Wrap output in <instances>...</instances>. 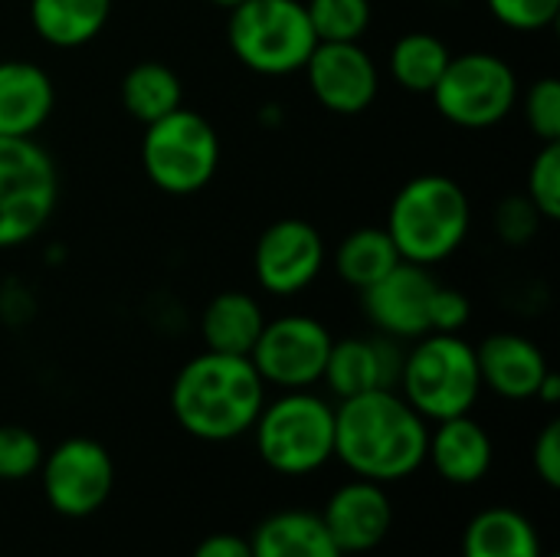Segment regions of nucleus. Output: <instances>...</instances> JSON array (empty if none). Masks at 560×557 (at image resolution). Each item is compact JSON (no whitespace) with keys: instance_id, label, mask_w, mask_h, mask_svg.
Segmentation results:
<instances>
[{"instance_id":"f257e3e1","label":"nucleus","mask_w":560,"mask_h":557,"mask_svg":"<svg viewBox=\"0 0 560 557\" xmlns=\"http://www.w3.org/2000/svg\"><path fill=\"white\" fill-rule=\"evenodd\" d=\"M430 423L400 391H368L335 407V460L358 479L400 483L427 463Z\"/></svg>"},{"instance_id":"f03ea898","label":"nucleus","mask_w":560,"mask_h":557,"mask_svg":"<svg viewBox=\"0 0 560 557\" xmlns=\"http://www.w3.org/2000/svg\"><path fill=\"white\" fill-rule=\"evenodd\" d=\"M266 404V381L246 355L203 351L171 384V410L184 433L203 443H230L253 430Z\"/></svg>"},{"instance_id":"7ed1b4c3","label":"nucleus","mask_w":560,"mask_h":557,"mask_svg":"<svg viewBox=\"0 0 560 557\" xmlns=\"http://www.w3.org/2000/svg\"><path fill=\"white\" fill-rule=\"evenodd\" d=\"M384 230L404 263L430 269L463 250L472 230L469 194L450 174H420L394 194Z\"/></svg>"},{"instance_id":"20e7f679","label":"nucleus","mask_w":560,"mask_h":557,"mask_svg":"<svg viewBox=\"0 0 560 557\" xmlns=\"http://www.w3.org/2000/svg\"><path fill=\"white\" fill-rule=\"evenodd\" d=\"M397 391L427 423L469 414L482 394L476 345H469L463 335L440 332L417 338L404 351Z\"/></svg>"},{"instance_id":"39448f33","label":"nucleus","mask_w":560,"mask_h":557,"mask_svg":"<svg viewBox=\"0 0 560 557\" xmlns=\"http://www.w3.org/2000/svg\"><path fill=\"white\" fill-rule=\"evenodd\" d=\"M256 453L279 476H312L335 460V407L312 391H282L256 423Z\"/></svg>"},{"instance_id":"423d86ee","label":"nucleus","mask_w":560,"mask_h":557,"mask_svg":"<svg viewBox=\"0 0 560 557\" xmlns=\"http://www.w3.org/2000/svg\"><path fill=\"white\" fill-rule=\"evenodd\" d=\"M226 43L240 66L279 79L302 72L318 36L302 0H243L230 10Z\"/></svg>"},{"instance_id":"0eeeda50","label":"nucleus","mask_w":560,"mask_h":557,"mask_svg":"<svg viewBox=\"0 0 560 557\" xmlns=\"http://www.w3.org/2000/svg\"><path fill=\"white\" fill-rule=\"evenodd\" d=\"M141 167L161 194L194 197L220 171V135L200 112L180 105L144 125Z\"/></svg>"},{"instance_id":"6e6552de","label":"nucleus","mask_w":560,"mask_h":557,"mask_svg":"<svg viewBox=\"0 0 560 557\" xmlns=\"http://www.w3.org/2000/svg\"><path fill=\"white\" fill-rule=\"evenodd\" d=\"M522 82L512 62L489 49H469L450 59L430 98L436 112L466 131L495 128L518 108Z\"/></svg>"},{"instance_id":"1a4fd4ad","label":"nucleus","mask_w":560,"mask_h":557,"mask_svg":"<svg viewBox=\"0 0 560 557\" xmlns=\"http://www.w3.org/2000/svg\"><path fill=\"white\" fill-rule=\"evenodd\" d=\"M59 204V167L36 138L0 135V250L36 240Z\"/></svg>"},{"instance_id":"9d476101","label":"nucleus","mask_w":560,"mask_h":557,"mask_svg":"<svg viewBox=\"0 0 560 557\" xmlns=\"http://www.w3.org/2000/svg\"><path fill=\"white\" fill-rule=\"evenodd\" d=\"M331 332L325 322L312 315H282V318H266L249 361L266 381V387L279 391H312L328 364L331 351Z\"/></svg>"},{"instance_id":"9b49d317","label":"nucleus","mask_w":560,"mask_h":557,"mask_svg":"<svg viewBox=\"0 0 560 557\" xmlns=\"http://www.w3.org/2000/svg\"><path fill=\"white\" fill-rule=\"evenodd\" d=\"M43 496L62 519L95 515L115 489L112 453L92 437H69L39 463Z\"/></svg>"},{"instance_id":"f8f14e48","label":"nucleus","mask_w":560,"mask_h":557,"mask_svg":"<svg viewBox=\"0 0 560 557\" xmlns=\"http://www.w3.org/2000/svg\"><path fill=\"white\" fill-rule=\"evenodd\" d=\"M325 259L328 250L318 227L299 217H282L259 233L253 250V272L262 292L292 299L322 276Z\"/></svg>"},{"instance_id":"ddd939ff","label":"nucleus","mask_w":560,"mask_h":557,"mask_svg":"<svg viewBox=\"0 0 560 557\" xmlns=\"http://www.w3.org/2000/svg\"><path fill=\"white\" fill-rule=\"evenodd\" d=\"M302 72L315 102L331 115H361L381 92V69L361 43H318Z\"/></svg>"},{"instance_id":"4468645a","label":"nucleus","mask_w":560,"mask_h":557,"mask_svg":"<svg viewBox=\"0 0 560 557\" xmlns=\"http://www.w3.org/2000/svg\"><path fill=\"white\" fill-rule=\"evenodd\" d=\"M440 279L427 266L397 263L384 279L361 292V309L368 322L397 341H417L430 335V302Z\"/></svg>"},{"instance_id":"2eb2a0df","label":"nucleus","mask_w":560,"mask_h":557,"mask_svg":"<svg viewBox=\"0 0 560 557\" xmlns=\"http://www.w3.org/2000/svg\"><path fill=\"white\" fill-rule=\"evenodd\" d=\"M404 371V341L387 335L331 341L322 381L335 397H358L368 391H397Z\"/></svg>"},{"instance_id":"dca6fc26","label":"nucleus","mask_w":560,"mask_h":557,"mask_svg":"<svg viewBox=\"0 0 560 557\" xmlns=\"http://www.w3.org/2000/svg\"><path fill=\"white\" fill-rule=\"evenodd\" d=\"M328 535L341 548V555H368L377 545H384L390 525H394V506L381 483L371 479H351L338 486L318 512Z\"/></svg>"},{"instance_id":"f3484780","label":"nucleus","mask_w":560,"mask_h":557,"mask_svg":"<svg viewBox=\"0 0 560 557\" xmlns=\"http://www.w3.org/2000/svg\"><path fill=\"white\" fill-rule=\"evenodd\" d=\"M482 387L505 401H535L545 374L551 371L545 351L515 332H495L476 348Z\"/></svg>"},{"instance_id":"a211bd4d","label":"nucleus","mask_w":560,"mask_h":557,"mask_svg":"<svg viewBox=\"0 0 560 557\" xmlns=\"http://www.w3.org/2000/svg\"><path fill=\"white\" fill-rule=\"evenodd\" d=\"M56 108V85L49 72L30 59L0 62V135L36 138Z\"/></svg>"},{"instance_id":"6ab92c4d","label":"nucleus","mask_w":560,"mask_h":557,"mask_svg":"<svg viewBox=\"0 0 560 557\" xmlns=\"http://www.w3.org/2000/svg\"><path fill=\"white\" fill-rule=\"evenodd\" d=\"M492 460H495L492 437L469 414L440 420L436 430L430 433L427 463H433V469L453 486L482 483L492 469Z\"/></svg>"},{"instance_id":"aec40b11","label":"nucleus","mask_w":560,"mask_h":557,"mask_svg":"<svg viewBox=\"0 0 560 557\" xmlns=\"http://www.w3.org/2000/svg\"><path fill=\"white\" fill-rule=\"evenodd\" d=\"M253 557H345L318 512L285 509L256 525L249 535Z\"/></svg>"},{"instance_id":"412c9836","label":"nucleus","mask_w":560,"mask_h":557,"mask_svg":"<svg viewBox=\"0 0 560 557\" xmlns=\"http://www.w3.org/2000/svg\"><path fill=\"white\" fill-rule=\"evenodd\" d=\"M262 325H266L262 305L249 292H240V289H226L213 295L207 309L200 312V338L207 351H220V355L249 358Z\"/></svg>"},{"instance_id":"4be33fe9","label":"nucleus","mask_w":560,"mask_h":557,"mask_svg":"<svg viewBox=\"0 0 560 557\" xmlns=\"http://www.w3.org/2000/svg\"><path fill=\"white\" fill-rule=\"evenodd\" d=\"M541 535L518 509H482L463 535V557H541Z\"/></svg>"},{"instance_id":"5701e85b","label":"nucleus","mask_w":560,"mask_h":557,"mask_svg":"<svg viewBox=\"0 0 560 557\" xmlns=\"http://www.w3.org/2000/svg\"><path fill=\"white\" fill-rule=\"evenodd\" d=\"M112 16V0H30V23L36 36L56 49H79L92 43Z\"/></svg>"},{"instance_id":"b1692460","label":"nucleus","mask_w":560,"mask_h":557,"mask_svg":"<svg viewBox=\"0 0 560 557\" xmlns=\"http://www.w3.org/2000/svg\"><path fill=\"white\" fill-rule=\"evenodd\" d=\"M450 59H453V53L440 36H433L427 30H413V33H404L390 46L387 72L404 92L430 95L433 85L440 82V76L446 72Z\"/></svg>"},{"instance_id":"393cba45","label":"nucleus","mask_w":560,"mask_h":557,"mask_svg":"<svg viewBox=\"0 0 560 557\" xmlns=\"http://www.w3.org/2000/svg\"><path fill=\"white\" fill-rule=\"evenodd\" d=\"M400 263V253L384 227L351 230L335 250V272L345 286L364 292L377 279H384Z\"/></svg>"},{"instance_id":"a878e982","label":"nucleus","mask_w":560,"mask_h":557,"mask_svg":"<svg viewBox=\"0 0 560 557\" xmlns=\"http://www.w3.org/2000/svg\"><path fill=\"white\" fill-rule=\"evenodd\" d=\"M121 105L135 121L151 125L184 105L180 76L164 62H135L121 79Z\"/></svg>"},{"instance_id":"bb28decb","label":"nucleus","mask_w":560,"mask_h":557,"mask_svg":"<svg viewBox=\"0 0 560 557\" xmlns=\"http://www.w3.org/2000/svg\"><path fill=\"white\" fill-rule=\"evenodd\" d=\"M318 43H361L371 26V0H308L305 3Z\"/></svg>"},{"instance_id":"cd10ccee","label":"nucleus","mask_w":560,"mask_h":557,"mask_svg":"<svg viewBox=\"0 0 560 557\" xmlns=\"http://www.w3.org/2000/svg\"><path fill=\"white\" fill-rule=\"evenodd\" d=\"M518 102L525 125L541 144L560 141V82L555 76H541L535 85L525 89V95H518Z\"/></svg>"},{"instance_id":"c85d7f7f","label":"nucleus","mask_w":560,"mask_h":557,"mask_svg":"<svg viewBox=\"0 0 560 557\" xmlns=\"http://www.w3.org/2000/svg\"><path fill=\"white\" fill-rule=\"evenodd\" d=\"M43 443L36 440L33 430L16 427V423H0V479L3 483H20L39 473L43 463Z\"/></svg>"},{"instance_id":"c756f323","label":"nucleus","mask_w":560,"mask_h":557,"mask_svg":"<svg viewBox=\"0 0 560 557\" xmlns=\"http://www.w3.org/2000/svg\"><path fill=\"white\" fill-rule=\"evenodd\" d=\"M525 197L535 204V210L545 220H560V141L541 144V151L535 154L532 167H528V184H525Z\"/></svg>"},{"instance_id":"7c9ffc66","label":"nucleus","mask_w":560,"mask_h":557,"mask_svg":"<svg viewBox=\"0 0 560 557\" xmlns=\"http://www.w3.org/2000/svg\"><path fill=\"white\" fill-rule=\"evenodd\" d=\"M545 217L535 210V204L518 194V197H505L499 207H495V217H492V227H495V236L505 243V246H528L538 230H541Z\"/></svg>"},{"instance_id":"2f4dec72","label":"nucleus","mask_w":560,"mask_h":557,"mask_svg":"<svg viewBox=\"0 0 560 557\" xmlns=\"http://www.w3.org/2000/svg\"><path fill=\"white\" fill-rule=\"evenodd\" d=\"M489 13L515 33H541L555 26L560 0H486Z\"/></svg>"},{"instance_id":"473e14b6","label":"nucleus","mask_w":560,"mask_h":557,"mask_svg":"<svg viewBox=\"0 0 560 557\" xmlns=\"http://www.w3.org/2000/svg\"><path fill=\"white\" fill-rule=\"evenodd\" d=\"M472 318V302L466 292L453 289V286H436L433 302H430V332L440 335H459Z\"/></svg>"},{"instance_id":"72a5a7b5","label":"nucleus","mask_w":560,"mask_h":557,"mask_svg":"<svg viewBox=\"0 0 560 557\" xmlns=\"http://www.w3.org/2000/svg\"><path fill=\"white\" fill-rule=\"evenodd\" d=\"M532 463H535L538 479H541L548 489H558L560 486V420H551V423L538 433L535 450H532Z\"/></svg>"},{"instance_id":"f704fd0d","label":"nucleus","mask_w":560,"mask_h":557,"mask_svg":"<svg viewBox=\"0 0 560 557\" xmlns=\"http://www.w3.org/2000/svg\"><path fill=\"white\" fill-rule=\"evenodd\" d=\"M190 557H253L249 538L233 535V532H217L210 538H203Z\"/></svg>"},{"instance_id":"c9c22d12","label":"nucleus","mask_w":560,"mask_h":557,"mask_svg":"<svg viewBox=\"0 0 560 557\" xmlns=\"http://www.w3.org/2000/svg\"><path fill=\"white\" fill-rule=\"evenodd\" d=\"M541 404H548V407H555L560 401V378L555 371H548L545 374V381H541V387H538V394H535Z\"/></svg>"},{"instance_id":"e433bc0d","label":"nucleus","mask_w":560,"mask_h":557,"mask_svg":"<svg viewBox=\"0 0 560 557\" xmlns=\"http://www.w3.org/2000/svg\"><path fill=\"white\" fill-rule=\"evenodd\" d=\"M207 3H213V7H220V10H233V7L243 3V0H207Z\"/></svg>"},{"instance_id":"4c0bfd02","label":"nucleus","mask_w":560,"mask_h":557,"mask_svg":"<svg viewBox=\"0 0 560 557\" xmlns=\"http://www.w3.org/2000/svg\"><path fill=\"white\" fill-rule=\"evenodd\" d=\"M541 557H558V555H541Z\"/></svg>"},{"instance_id":"58836bf2","label":"nucleus","mask_w":560,"mask_h":557,"mask_svg":"<svg viewBox=\"0 0 560 557\" xmlns=\"http://www.w3.org/2000/svg\"><path fill=\"white\" fill-rule=\"evenodd\" d=\"M0 557H3V555H0Z\"/></svg>"}]
</instances>
